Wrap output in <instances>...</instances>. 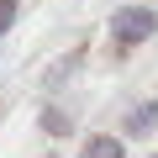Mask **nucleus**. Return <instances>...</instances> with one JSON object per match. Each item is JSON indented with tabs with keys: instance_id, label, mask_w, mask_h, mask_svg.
Segmentation results:
<instances>
[{
	"instance_id": "nucleus-1",
	"label": "nucleus",
	"mask_w": 158,
	"mask_h": 158,
	"mask_svg": "<svg viewBox=\"0 0 158 158\" xmlns=\"http://www.w3.org/2000/svg\"><path fill=\"white\" fill-rule=\"evenodd\" d=\"M153 27H158V16L137 6V11H121V16L111 21V37H116V48H132V42H148Z\"/></svg>"
},
{
	"instance_id": "nucleus-3",
	"label": "nucleus",
	"mask_w": 158,
	"mask_h": 158,
	"mask_svg": "<svg viewBox=\"0 0 158 158\" xmlns=\"http://www.w3.org/2000/svg\"><path fill=\"white\" fill-rule=\"evenodd\" d=\"M79 158H121V142H116V137H90Z\"/></svg>"
},
{
	"instance_id": "nucleus-4",
	"label": "nucleus",
	"mask_w": 158,
	"mask_h": 158,
	"mask_svg": "<svg viewBox=\"0 0 158 158\" xmlns=\"http://www.w3.org/2000/svg\"><path fill=\"white\" fill-rule=\"evenodd\" d=\"M11 21H16V0H0V32H11Z\"/></svg>"
},
{
	"instance_id": "nucleus-2",
	"label": "nucleus",
	"mask_w": 158,
	"mask_h": 158,
	"mask_svg": "<svg viewBox=\"0 0 158 158\" xmlns=\"http://www.w3.org/2000/svg\"><path fill=\"white\" fill-rule=\"evenodd\" d=\"M153 127H158V100H148V106H137V111L127 116V132H132V137H148Z\"/></svg>"
}]
</instances>
